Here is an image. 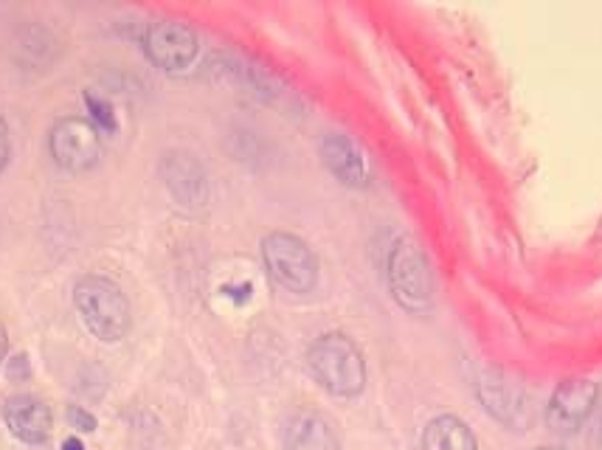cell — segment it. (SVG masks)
Listing matches in <instances>:
<instances>
[{"mask_svg":"<svg viewBox=\"0 0 602 450\" xmlns=\"http://www.w3.org/2000/svg\"><path fill=\"white\" fill-rule=\"evenodd\" d=\"M307 369L332 397H358L367 386L363 352L344 333H327L313 341L307 349Z\"/></svg>","mask_w":602,"mask_h":450,"instance_id":"cell-1","label":"cell"},{"mask_svg":"<svg viewBox=\"0 0 602 450\" xmlns=\"http://www.w3.org/2000/svg\"><path fill=\"white\" fill-rule=\"evenodd\" d=\"M74 307L82 324L102 344H118L130 333V302L113 279L87 273L74 284Z\"/></svg>","mask_w":602,"mask_h":450,"instance_id":"cell-2","label":"cell"},{"mask_svg":"<svg viewBox=\"0 0 602 450\" xmlns=\"http://www.w3.org/2000/svg\"><path fill=\"white\" fill-rule=\"evenodd\" d=\"M386 282H389L391 299L405 310V313L423 315L434 304V273L425 257L423 245L411 237H400L389 248L386 257Z\"/></svg>","mask_w":602,"mask_h":450,"instance_id":"cell-3","label":"cell"},{"mask_svg":"<svg viewBox=\"0 0 602 450\" xmlns=\"http://www.w3.org/2000/svg\"><path fill=\"white\" fill-rule=\"evenodd\" d=\"M262 262H265L267 276L274 279L282 291L296 293V296L316 291L318 260L302 237L291 231H271L262 240Z\"/></svg>","mask_w":602,"mask_h":450,"instance_id":"cell-4","label":"cell"},{"mask_svg":"<svg viewBox=\"0 0 602 450\" xmlns=\"http://www.w3.org/2000/svg\"><path fill=\"white\" fill-rule=\"evenodd\" d=\"M49 153L63 172H87L102 158V133L91 124V118H56L49 133Z\"/></svg>","mask_w":602,"mask_h":450,"instance_id":"cell-5","label":"cell"},{"mask_svg":"<svg viewBox=\"0 0 602 450\" xmlns=\"http://www.w3.org/2000/svg\"><path fill=\"white\" fill-rule=\"evenodd\" d=\"M144 54L156 69L167 71V74H180V71L192 69L194 60L200 54L198 31L183 20H152L144 29Z\"/></svg>","mask_w":602,"mask_h":450,"instance_id":"cell-6","label":"cell"},{"mask_svg":"<svg viewBox=\"0 0 602 450\" xmlns=\"http://www.w3.org/2000/svg\"><path fill=\"white\" fill-rule=\"evenodd\" d=\"M158 175L169 198L187 211H198L209 203V175L198 160V155L187 149H169L158 164Z\"/></svg>","mask_w":602,"mask_h":450,"instance_id":"cell-7","label":"cell"},{"mask_svg":"<svg viewBox=\"0 0 602 450\" xmlns=\"http://www.w3.org/2000/svg\"><path fill=\"white\" fill-rule=\"evenodd\" d=\"M600 389L591 380H566L555 389L552 400L547 406V426L555 433H578L594 414Z\"/></svg>","mask_w":602,"mask_h":450,"instance_id":"cell-8","label":"cell"},{"mask_svg":"<svg viewBox=\"0 0 602 450\" xmlns=\"http://www.w3.org/2000/svg\"><path fill=\"white\" fill-rule=\"evenodd\" d=\"M318 153H321L324 167L349 189H367L369 180H372L367 153L360 149L355 138L344 136V133H324Z\"/></svg>","mask_w":602,"mask_h":450,"instance_id":"cell-9","label":"cell"},{"mask_svg":"<svg viewBox=\"0 0 602 450\" xmlns=\"http://www.w3.org/2000/svg\"><path fill=\"white\" fill-rule=\"evenodd\" d=\"M3 422L9 433L23 444H43L51 437L54 417L40 397L14 395L3 402Z\"/></svg>","mask_w":602,"mask_h":450,"instance_id":"cell-10","label":"cell"},{"mask_svg":"<svg viewBox=\"0 0 602 450\" xmlns=\"http://www.w3.org/2000/svg\"><path fill=\"white\" fill-rule=\"evenodd\" d=\"M285 450H341L332 422L318 411H293L282 426Z\"/></svg>","mask_w":602,"mask_h":450,"instance_id":"cell-11","label":"cell"},{"mask_svg":"<svg viewBox=\"0 0 602 450\" xmlns=\"http://www.w3.org/2000/svg\"><path fill=\"white\" fill-rule=\"evenodd\" d=\"M478 397H482L487 411H490L496 420H501L504 426L524 428L529 422V408L521 389L513 386L504 375H496V371L485 375V380L478 383Z\"/></svg>","mask_w":602,"mask_h":450,"instance_id":"cell-12","label":"cell"},{"mask_svg":"<svg viewBox=\"0 0 602 450\" xmlns=\"http://www.w3.org/2000/svg\"><path fill=\"white\" fill-rule=\"evenodd\" d=\"M423 450H478L471 426L454 414H440L425 426Z\"/></svg>","mask_w":602,"mask_h":450,"instance_id":"cell-13","label":"cell"},{"mask_svg":"<svg viewBox=\"0 0 602 450\" xmlns=\"http://www.w3.org/2000/svg\"><path fill=\"white\" fill-rule=\"evenodd\" d=\"M85 107L87 113H91V124H94L99 133H116V113H113V105L107 100H102V96H96V93L85 91Z\"/></svg>","mask_w":602,"mask_h":450,"instance_id":"cell-14","label":"cell"},{"mask_svg":"<svg viewBox=\"0 0 602 450\" xmlns=\"http://www.w3.org/2000/svg\"><path fill=\"white\" fill-rule=\"evenodd\" d=\"M68 417H71V426L80 428V431H85V433L96 431V417L91 411H85V408H82V406L71 408Z\"/></svg>","mask_w":602,"mask_h":450,"instance_id":"cell-15","label":"cell"},{"mask_svg":"<svg viewBox=\"0 0 602 450\" xmlns=\"http://www.w3.org/2000/svg\"><path fill=\"white\" fill-rule=\"evenodd\" d=\"M9 158H12V138H9V124L0 118V175L9 167Z\"/></svg>","mask_w":602,"mask_h":450,"instance_id":"cell-16","label":"cell"},{"mask_svg":"<svg viewBox=\"0 0 602 450\" xmlns=\"http://www.w3.org/2000/svg\"><path fill=\"white\" fill-rule=\"evenodd\" d=\"M7 375L12 377V380H20V377L32 375V369H29V358H25V355H14L7 366Z\"/></svg>","mask_w":602,"mask_h":450,"instance_id":"cell-17","label":"cell"},{"mask_svg":"<svg viewBox=\"0 0 602 450\" xmlns=\"http://www.w3.org/2000/svg\"><path fill=\"white\" fill-rule=\"evenodd\" d=\"M7 352H9V335L7 329H3V324H0V360L7 358Z\"/></svg>","mask_w":602,"mask_h":450,"instance_id":"cell-18","label":"cell"},{"mask_svg":"<svg viewBox=\"0 0 602 450\" xmlns=\"http://www.w3.org/2000/svg\"><path fill=\"white\" fill-rule=\"evenodd\" d=\"M63 450H85V444H82V439H76V437H68L63 442Z\"/></svg>","mask_w":602,"mask_h":450,"instance_id":"cell-19","label":"cell"},{"mask_svg":"<svg viewBox=\"0 0 602 450\" xmlns=\"http://www.w3.org/2000/svg\"><path fill=\"white\" fill-rule=\"evenodd\" d=\"M538 450H566V448H549V444H547V448H538Z\"/></svg>","mask_w":602,"mask_h":450,"instance_id":"cell-20","label":"cell"},{"mask_svg":"<svg viewBox=\"0 0 602 450\" xmlns=\"http://www.w3.org/2000/svg\"><path fill=\"white\" fill-rule=\"evenodd\" d=\"M600 437H602V422H600Z\"/></svg>","mask_w":602,"mask_h":450,"instance_id":"cell-21","label":"cell"}]
</instances>
